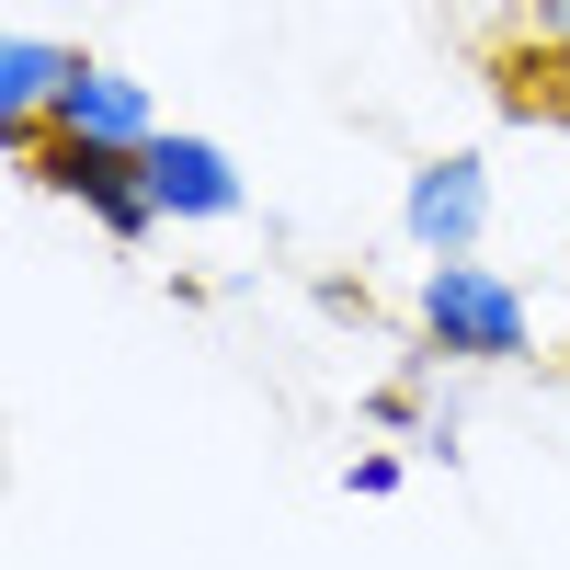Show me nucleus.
Wrapping results in <instances>:
<instances>
[{
  "instance_id": "1",
  "label": "nucleus",
  "mask_w": 570,
  "mask_h": 570,
  "mask_svg": "<svg viewBox=\"0 0 570 570\" xmlns=\"http://www.w3.org/2000/svg\"><path fill=\"white\" fill-rule=\"evenodd\" d=\"M411 354L422 365H525L537 354V297L502 263H480V252L422 263V285H411Z\"/></svg>"
},
{
  "instance_id": "2",
  "label": "nucleus",
  "mask_w": 570,
  "mask_h": 570,
  "mask_svg": "<svg viewBox=\"0 0 570 570\" xmlns=\"http://www.w3.org/2000/svg\"><path fill=\"white\" fill-rule=\"evenodd\" d=\"M23 183H35V195H58V206H80L115 252H149V240H160V195H149V160H137V149H104V137L46 126L35 149H23Z\"/></svg>"
},
{
  "instance_id": "3",
  "label": "nucleus",
  "mask_w": 570,
  "mask_h": 570,
  "mask_svg": "<svg viewBox=\"0 0 570 570\" xmlns=\"http://www.w3.org/2000/svg\"><path fill=\"white\" fill-rule=\"evenodd\" d=\"M400 240L422 263H456V252H480L491 240V160L480 149H445V160H422L400 183Z\"/></svg>"
},
{
  "instance_id": "4",
  "label": "nucleus",
  "mask_w": 570,
  "mask_h": 570,
  "mask_svg": "<svg viewBox=\"0 0 570 570\" xmlns=\"http://www.w3.org/2000/svg\"><path fill=\"white\" fill-rule=\"evenodd\" d=\"M137 160H149L160 228H228V217H252V183H240V160H228L206 126H160Z\"/></svg>"
},
{
  "instance_id": "5",
  "label": "nucleus",
  "mask_w": 570,
  "mask_h": 570,
  "mask_svg": "<svg viewBox=\"0 0 570 570\" xmlns=\"http://www.w3.org/2000/svg\"><path fill=\"white\" fill-rule=\"evenodd\" d=\"M46 126L104 137V149H149V137H160V104H149V80H137V69H115V58H80Z\"/></svg>"
},
{
  "instance_id": "6",
  "label": "nucleus",
  "mask_w": 570,
  "mask_h": 570,
  "mask_svg": "<svg viewBox=\"0 0 570 570\" xmlns=\"http://www.w3.org/2000/svg\"><path fill=\"white\" fill-rule=\"evenodd\" d=\"M69 69H80V46H58V35H0V149H12V160L46 137Z\"/></svg>"
},
{
  "instance_id": "7",
  "label": "nucleus",
  "mask_w": 570,
  "mask_h": 570,
  "mask_svg": "<svg viewBox=\"0 0 570 570\" xmlns=\"http://www.w3.org/2000/svg\"><path fill=\"white\" fill-rule=\"evenodd\" d=\"M400 480H411V456H400V445H365V456H343V491H354V502H389Z\"/></svg>"
},
{
  "instance_id": "8",
  "label": "nucleus",
  "mask_w": 570,
  "mask_h": 570,
  "mask_svg": "<svg viewBox=\"0 0 570 570\" xmlns=\"http://www.w3.org/2000/svg\"><path fill=\"white\" fill-rule=\"evenodd\" d=\"M525 23H537V46H570V0H525Z\"/></svg>"
}]
</instances>
